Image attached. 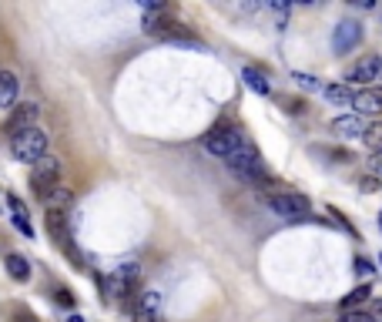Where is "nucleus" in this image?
Masks as SVG:
<instances>
[{"label": "nucleus", "mask_w": 382, "mask_h": 322, "mask_svg": "<svg viewBox=\"0 0 382 322\" xmlns=\"http://www.w3.org/2000/svg\"><path fill=\"white\" fill-rule=\"evenodd\" d=\"M339 322H379L372 312H366V309H356V312H342V319Z\"/></svg>", "instance_id": "a211bd4d"}, {"label": "nucleus", "mask_w": 382, "mask_h": 322, "mask_svg": "<svg viewBox=\"0 0 382 322\" xmlns=\"http://www.w3.org/2000/svg\"><path fill=\"white\" fill-rule=\"evenodd\" d=\"M356 275H362V279H369V275H372V262H369V258H362V255L356 258Z\"/></svg>", "instance_id": "aec40b11"}, {"label": "nucleus", "mask_w": 382, "mask_h": 322, "mask_svg": "<svg viewBox=\"0 0 382 322\" xmlns=\"http://www.w3.org/2000/svg\"><path fill=\"white\" fill-rule=\"evenodd\" d=\"M7 208H11V219L13 225L21 229V232L27 235V238H34V225H30V212H27V205L17 198V195H7Z\"/></svg>", "instance_id": "f8f14e48"}, {"label": "nucleus", "mask_w": 382, "mask_h": 322, "mask_svg": "<svg viewBox=\"0 0 382 322\" xmlns=\"http://www.w3.org/2000/svg\"><path fill=\"white\" fill-rule=\"evenodd\" d=\"M379 229H382V212H379Z\"/></svg>", "instance_id": "393cba45"}, {"label": "nucleus", "mask_w": 382, "mask_h": 322, "mask_svg": "<svg viewBox=\"0 0 382 322\" xmlns=\"http://www.w3.org/2000/svg\"><path fill=\"white\" fill-rule=\"evenodd\" d=\"M352 111L359 117H372V115H382V88H362V91H352Z\"/></svg>", "instance_id": "423d86ee"}, {"label": "nucleus", "mask_w": 382, "mask_h": 322, "mask_svg": "<svg viewBox=\"0 0 382 322\" xmlns=\"http://www.w3.org/2000/svg\"><path fill=\"white\" fill-rule=\"evenodd\" d=\"M225 165L238 175L242 181H248V185H268V171H265V161L255 155L252 148H242V151H235L231 158H225Z\"/></svg>", "instance_id": "f03ea898"}, {"label": "nucleus", "mask_w": 382, "mask_h": 322, "mask_svg": "<svg viewBox=\"0 0 382 322\" xmlns=\"http://www.w3.org/2000/svg\"><path fill=\"white\" fill-rule=\"evenodd\" d=\"M242 78H245V84L255 91V94H268L272 91V84H268V78L262 74V71H255V67H245L242 71Z\"/></svg>", "instance_id": "f3484780"}, {"label": "nucleus", "mask_w": 382, "mask_h": 322, "mask_svg": "<svg viewBox=\"0 0 382 322\" xmlns=\"http://www.w3.org/2000/svg\"><path fill=\"white\" fill-rule=\"evenodd\" d=\"M17 91H21L17 74H13V71H0V111L13 108V101H17Z\"/></svg>", "instance_id": "ddd939ff"}, {"label": "nucleus", "mask_w": 382, "mask_h": 322, "mask_svg": "<svg viewBox=\"0 0 382 322\" xmlns=\"http://www.w3.org/2000/svg\"><path fill=\"white\" fill-rule=\"evenodd\" d=\"M7 275H11L13 282H27L30 279V262L24 255H17V252H11L7 255Z\"/></svg>", "instance_id": "4468645a"}, {"label": "nucleus", "mask_w": 382, "mask_h": 322, "mask_svg": "<svg viewBox=\"0 0 382 322\" xmlns=\"http://www.w3.org/2000/svg\"><path fill=\"white\" fill-rule=\"evenodd\" d=\"M57 302H61V306H74V296L64 292V289H57Z\"/></svg>", "instance_id": "4be33fe9"}, {"label": "nucleus", "mask_w": 382, "mask_h": 322, "mask_svg": "<svg viewBox=\"0 0 382 322\" xmlns=\"http://www.w3.org/2000/svg\"><path fill=\"white\" fill-rule=\"evenodd\" d=\"M11 151L17 161H24V165H34L40 158L47 155V134L34 125V128L21 131V134H13L11 138Z\"/></svg>", "instance_id": "f257e3e1"}, {"label": "nucleus", "mask_w": 382, "mask_h": 322, "mask_svg": "<svg viewBox=\"0 0 382 322\" xmlns=\"http://www.w3.org/2000/svg\"><path fill=\"white\" fill-rule=\"evenodd\" d=\"M57 181H61V158L44 155L40 161H34V168H30V185H34V192L40 198L51 192V188H57Z\"/></svg>", "instance_id": "20e7f679"}, {"label": "nucleus", "mask_w": 382, "mask_h": 322, "mask_svg": "<svg viewBox=\"0 0 382 322\" xmlns=\"http://www.w3.org/2000/svg\"><path fill=\"white\" fill-rule=\"evenodd\" d=\"M268 208L279 215V219H306L308 215V198L299 192H282L268 198Z\"/></svg>", "instance_id": "39448f33"}, {"label": "nucleus", "mask_w": 382, "mask_h": 322, "mask_svg": "<svg viewBox=\"0 0 382 322\" xmlns=\"http://www.w3.org/2000/svg\"><path fill=\"white\" fill-rule=\"evenodd\" d=\"M379 78H382V67H379Z\"/></svg>", "instance_id": "a878e982"}, {"label": "nucleus", "mask_w": 382, "mask_h": 322, "mask_svg": "<svg viewBox=\"0 0 382 322\" xmlns=\"http://www.w3.org/2000/svg\"><path fill=\"white\" fill-rule=\"evenodd\" d=\"M379 67H382L379 57H366V61H359L356 67H349L345 81H349V84H362V88H369V81L379 78Z\"/></svg>", "instance_id": "1a4fd4ad"}, {"label": "nucleus", "mask_w": 382, "mask_h": 322, "mask_svg": "<svg viewBox=\"0 0 382 322\" xmlns=\"http://www.w3.org/2000/svg\"><path fill=\"white\" fill-rule=\"evenodd\" d=\"M322 94H325V101L329 104L352 108V88H349V84H329V88H322Z\"/></svg>", "instance_id": "2eb2a0df"}, {"label": "nucleus", "mask_w": 382, "mask_h": 322, "mask_svg": "<svg viewBox=\"0 0 382 322\" xmlns=\"http://www.w3.org/2000/svg\"><path fill=\"white\" fill-rule=\"evenodd\" d=\"M204 148H208L215 158H231L235 151H242V148H248V144H245V134L238 128L221 125V128H212L208 134H204Z\"/></svg>", "instance_id": "7ed1b4c3"}, {"label": "nucleus", "mask_w": 382, "mask_h": 322, "mask_svg": "<svg viewBox=\"0 0 382 322\" xmlns=\"http://www.w3.org/2000/svg\"><path fill=\"white\" fill-rule=\"evenodd\" d=\"M366 142H369L372 148H376V155H379L382 151V125H372L369 134H366Z\"/></svg>", "instance_id": "6ab92c4d"}, {"label": "nucleus", "mask_w": 382, "mask_h": 322, "mask_svg": "<svg viewBox=\"0 0 382 322\" xmlns=\"http://www.w3.org/2000/svg\"><path fill=\"white\" fill-rule=\"evenodd\" d=\"M67 322H84V319L81 316H67Z\"/></svg>", "instance_id": "b1692460"}, {"label": "nucleus", "mask_w": 382, "mask_h": 322, "mask_svg": "<svg viewBox=\"0 0 382 322\" xmlns=\"http://www.w3.org/2000/svg\"><path fill=\"white\" fill-rule=\"evenodd\" d=\"M295 81H299L302 88H308V91H318V88H322V84H318L316 78H308V74H295Z\"/></svg>", "instance_id": "412c9836"}, {"label": "nucleus", "mask_w": 382, "mask_h": 322, "mask_svg": "<svg viewBox=\"0 0 382 322\" xmlns=\"http://www.w3.org/2000/svg\"><path fill=\"white\" fill-rule=\"evenodd\" d=\"M372 299V289L369 285H359V289H352L349 296L342 299V312H356V309H362L366 302Z\"/></svg>", "instance_id": "dca6fc26"}, {"label": "nucleus", "mask_w": 382, "mask_h": 322, "mask_svg": "<svg viewBox=\"0 0 382 322\" xmlns=\"http://www.w3.org/2000/svg\"><path fill=\"white\" fill-rule=\"evenodd\" d=\"M369 128H372V121L369 117H359V115H342L332 121V131L335 134H345V138H366Z\"/></svg>", "instance_id": "6e6552de"}, {"label": "nucleus", "mask_w": 382, "mask_h": 322, "mask_svg": "<svg viewBox=\"0 0 382 322\" xmlns=\"http://www.w3.org/2000/svg\"><path fill=\"white\" fill-rule=\"evenodd\" d=\"M379 265H382V255H379Z\"/></svg>", "instance_id": "bb28decb"}, {"label": "nucleus", "mask_w": 382, "mask_h": 322, "mask_svg": "<svg viewBox=\"0 0 382 322\" xmlns=\"http://www.w3.org/2000/svg\"><path fill=\"white\" fill-rule=\"evenodd\" d=\"M372 175H382V151L372 158Z\"/></svg>", "instance_id": "5701e85b"}, {"label": "nucleus", "mask_w": 382, "mask_h": 322, "mask_svg": "<svg viewBox=\"0 0 382 322\" xmlns=\"http://www.w3.org/2000/svg\"><path fill=\"white\" fill-rule=\"evenodd\" d=\"M37 115H40L37 104H21V108H13L11 121H7V131H11V138H13V134H21V131H27V128H34Z\"/></svg>", "instance_id": "9d476101"}, {"label": "nucleus", "mask_w": 382, "mask_h": 322, "mask_svg": "<svg viewBox=\"0 0 382 322\" xmlns=\"http://www.w3.org/2000/svg\"><path fill=\"white\" fill-rule=\"evenodd\" d=\"M359 40H362V24H356V21H342V24L335 27V34H332V51L349 54Z\"/></svg>", "instance_id": "0eeeda50"}, {"label": "nucleus", "mask_w": 382, "mask_h": 322, "mask_svg": "<svg viewBox=\"0 0 382 322\" xmlns=\"http://www.w3.org/2000/svg\"><path fill=\"white\" fill-rule=\"evenodd\" d=\"M161 312V296L158 292H141L134 302V322H158Z\"/></svg>", "instance_id": "9b49d317"}]
</instances>
